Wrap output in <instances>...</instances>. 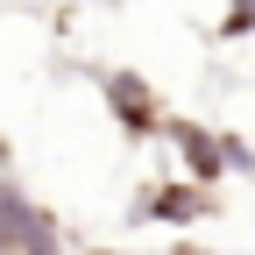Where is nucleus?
Listing matches in <instances>:
<instances>
[{"instance_id": "1", "label": "nucleus", "mask_w": 255, "mask_h": 255, "mask_svg": "<svg viewBox=\"0 0 255 255\" xmlns=\"http://www.w3.org/2000/svg\"><path fill=\"white\" fill-rule=\"evenodd\" d=\"M0 255H64V227L14 177H0Z\"/></svg>"}, {"instance_id": "2", "label": "nucleus", "mask_w": 255, "mask_h": 255, "mask_svg": "<svg viewBox=\"0 0 255 255\" xmlns=\"http://www.w3.org/2000/svg\"><path fill=\"white\" fill-rule=\"evenodd\" d=\"M100 92H107V114L121 121V135H128V142L163 135V100L149 92V78H135V71H107Z\"/></svg>"}, {"instance_id": "3", "label": "nucleus", "mask_w": 255, "mask_h": 255, "mask_svg": "<svg viewBox=\"0 0 255 255\" xmlns=\"http://www.w3.org/2000/svg\"><path fill=\"white\" fill-rule=\"evenodd\" d=\"M163 142L177 149V163H184V184H220L227 177V156H220V128L206 121H163Z\"/></svg>"}, {"instance_id": "4", "label": "nucleus", "mask_w": 255, "mask_h": 255, "mask_svg": "<svg viewBox=\"0 0 255 255\" xmlns=\"http://www.w3.org/2000/svg\"><path fill=\"white\" fill-rule=\"evenodd\" d=\"M213 213H220V191L177 184V177H163V184L135 206V220H163V227H199V220H213Z\"/></svg>"}, {"instance_id": "5", "label": "nucleus", "mask_w": 255, "mask_h": 255, "mask_svg": "<svg viewBox=\"0 0 255 255\" xmlns=\"http://www.w3.org/2000/svg\"><path fill=\"white\" fill-rule=\"evenodd\" d=\"M78 255H135V248H78Z\"/></svg>"}]
</instances>
